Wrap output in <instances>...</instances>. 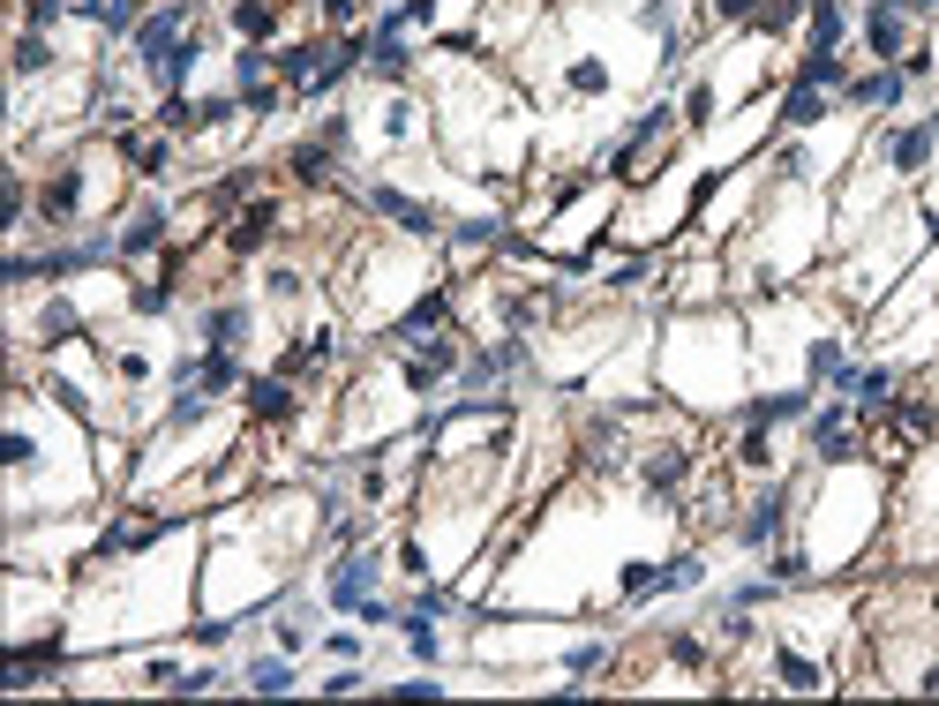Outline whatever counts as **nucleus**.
Returning <instances> with one entry per match:
<instances>
[{"mask_svg":"<svg viewBox=\"0 0 939 706\" xmlns=\"http://www.w3.org/2000/svg\"><path fill=\"white\" fill-rule=\"evenodd\" d=\"M181 31H188V0H166L159 15H143V23L129 31V39H135V61H143V68H159L173 45H181Z\"/></svg>","mask_w":939,"mask_h":706,"instance_id":"obj_1","label":"nucleus"},{"mask_svg":"<svg viewBox=\"0 0 939 706\" xmlns=\"http://www.w3.org/2000/svg\"><path fill=\"white\" fill-rule=\"evenodd\" d=\"M376 572H384V556H376V548H346L339 572H331V609H361V601H369V586H376Z\"/></svg>","mask_w":939,"mask_h":706,"instance_id":"obj_2","label":"nucleus"},{"mask_svg":"<svg viewBox=\"0 0 939 706\" xmlns=\"http://www.w3.org/2000/svg\"><path fill=\"white\" fill-rule=\"evenodd\" d=\"M451 376H459V346H451V338H428L422 354L406 361V383H414V391H436V383H451Z\"/></svg>","mask_w":939,"mask_h":706,"instance_id":"obj_3","label":"nucleus"},{"mask_svg":"<svg viewBox=\"0 0 939 706\" xmlns=\"http://www.w3.org/2000/svg\"><path fill=\"white\" fill-rule=\"evenodd\" d=\"M249 414L271 421V428L294 421V376H256V383H249Z\"/></svg>","mask_w":939,"mask_h":706,"instance_id":"obj_4","label":"nucleus"},{"mask_svg":"<svg viewBox=\"0 0 939 706\" xmlns=\"http://www.w3.org/2000/svg\"><path fill=\"white\" fill-rule=\"evenodd\" d=\"M39 210L53 218V226H61V218H76V210H84V166H61V173H53V181L39 188Z\"/></svg>","mask_w":939,"mask_h":706,"instance_id":"obj_5","label":"nucleus"},{"mask_svg":"<svg viewBox=\"0 0 939 706\" xmlns=\"http://www.w3.org/2000/svg\"><path fill=\"white\" fill-rule=\"evenodd\" d=\"M640 474H646V489H654V497H684V481H691V452H677V444H669V452L646 458Z\"/></svg>","mask_w":939,"mask_h":706,"instance_id":"obj_6","label":"nucleus"},{"mask_svg":"<svg viewBox=\"0 0 939 706\" xmlns=\"http://www.w3.org/2000/svg\"><path fill=\"white\" fill-rule=\"evenodd\" d=\"M271 226H279V204H249L233 226H226V249H233V256H256Z\"/></svg>","mask_w":939,"mask_h":706,"instance_id":"obj_7","label":"nucleus"},{"mask_svg":"<svg viewBox=\"0 0 939 706\" xmlns=\"http://www.w3.org/2000/svg\"><path fill=\"white\" fill-rule=\"evenodd\" d=\"M369 204L384 210V218H398L406 233H436V210H428V204H414V196H398V188H384V181L369 188Z\"/></svg>","mask_w":939,"mask_h":706,"instance_id":"obj_8","label":"nucleus"},{"mask_svg":"<svg viewBox=\"0 0 939 706\" xmlns=\"http://www.w3.org/2000/svg\"><path fill=\"white\" fill-rule=\"evenodd\" d=\"M864 39L880 61H902V0H880L872 15H864Z\"/></svg>","mask_w":939,"mask_h":706,"instance_id":"obj_9","label":"nucleus"},{"mask_svg":"<svg viewBox=\"0 0 939 706\" xmlns=\"http://www.w3.org/2000/svg\"><path fill=\"white\" fill-rule=\"evenodd\" d=\"M159 233H166V210L143 204L129 226H121V241H113V249H121V256H151V249H159Z\"/></svg>","mask_w":939,"mask_h":706,"instance_id":"obj_10","label":"nucleus"},{"mask_svg":"<svg viewBox=\"0 0 939 706\" xmlns=\"http://www.w3.org/2000/svg\"><path fill=\"white\" fill-rule=\"evenodd\" d=\"M151 534H159V519H113L98 556H135V548H151Z\"/></svg>","mask_w":939,"mask_h":706,"instance_id":"obj_11","label":"nucleus"},{"mask_svg":"<svg viewBox=\"0 0 939 706\" xmlns=\"http://www.w3.org/2000/svg\"><path fill=\"white\" fill-rule=\"evenodd\" d=\"M811 444H819V458H850L856 452L850 414H842V406H834V414H819V421H811Z\"/></svg>","mask_w":939,"mask_h":706,"instance_id":"obj_12","label":"nucleus"},{"mask_svg":"<svg viewBox=\"0 0 939 706\" xmlns=\"http://www.w3.org/2000/svg\"><path fill=\"white\" fill-rule=\"evenodd\" d=\"M932 135H939V121H917V128H902L895 143H887V159H895L902 173H909V166H925V159H932Z\"/></svg>","mask_w":939,"mask_h":706,"instance_id":"obj_13","label":"nucleus"},{"mask_svg":"<svg viewBox=\"0 0 939 706\" xmlns=\"http://www.w3.org/2000/svg\"><path fill=\"white\" fill-rule=\"evenodd\" d=\"M204 338H211V346H241V338H249V308H233V301L204 308Z\"/></svg>","mask_w":939,"mask_h":706,"instance_id":"obj_14","label":"nucleus"},{"mask_svg":"<svg viewBox=\"0 0 939 706\" xmlns=\"http://www.w3.org/2000/svg\"><path fill=\"white\" fill-rule=\"evenodd\" d=\"M842 23H850L842 0H811V53H834L842 45Z\"/></svg>","mask_w":939,"mask_h":706,"instance_id":"obj_15","label":"nucleus"},{"mask_svg":"<svg viewBox=\"0 0 939 706\" xmlns=\"http://www.w3.org/2000/svg\"><path fill=\"white\" fill-rule=\"evenodd\" d=\"M196 383H204V391H233V383H241V361H233V346H211V354L196 361Z\"/></svg>","mask_w":939,"mask_h":706,"instance_id":"obj_16","label":"nucleus"},{"mask_svg":"<svg viewBox=\"0 0 939 706\" xmlns=\"http://www.w3.org/2000/svg\"><path fill=\"white\" fill-rule=\"evenodd\" d=\"M233 31L241 39H271L279 31V0H233Z\"/></svg>","mask_w":939,"mask_h":706,"instance_id":"obj_17","label":"nucleus"},{"mask_svg":"<svg viewBox=\"0 0 939 706\" xmlns=\"http://www.w3.org/2000/svg\"><path fill=\"white\" fill-rule=\"evenodd\" d=\"M444 308H451L444 293H422V301H414V308L398 316V338H422V332H436V324H444Z\"/></svg>","mask_w":939,"mask_h":706,"instance_id":"obj_18","label":"nucleus"},{"mask_svg":"<svg viewBox=\"0 0 939 706\" xmlns=\"http://www.w3.org/2000/svg\"><path fill=\"white\" fill-rule=\"evenodd\" d=\"M797 84L805 90H834V84H850V76H842L834 53H805V61H797Z\"/></svg>","mask_w":939,"mask_h":706,"instance_id":"obj_19","label":"nucleus"},{"mask_svg":"<svg viewBox=\"0 0 939 706\" xmlns=\"http://www.w3.org/2000/svg\"><path fill=\"white\" fill-rule=\"evenodd\" d=\"M286 166H294V181H308V188H316V181H331V143H294V159H286Z\"/></svg>","mask_w":939,"mask_h":706,"instance_id":"obj_20","label":"nucleus"},{"mask_svg":"<svg viewBox=\"0 0 939 706\" xmlns=\"http://www.w3.org/2000/svg\"><path fill=\"white\" fill-rule=\"evenodd\" d=\"M159 128H166V135H188V128H204V106H188V90H166Z\"/></svg>","mask_w":939,"mask_h":706,"instance_id":"obj_21","label":"nucleus"},{"mask_svg":"<svg viewBox=\"0 0 939 706\" xmlns=\"http://www.w3.org/2000/svg\"><path fill=\"white\" fill-rule=\"evenodd\" d=\"M774 676H782V684H797V692H819V684H827V676H819V669H811L797 647H782V654H774Z\"/></svg>","mask_w":939,"mask_h":706,"instance_id":"obj_22","label":"nucleus"},{"mask_svg":"<svg viewBox=\"0 0 939 706\" xmlns=\"http://www.w3.org/2000/svg\"><path fill=\"white\" fill-rule=\"evenodd\" d=\"M774 519H782V497H760V511H752V519H744V526H736V534H744V548H767Z\"/></svg>","mask_w":939,"mask_h":706,"instance_id":"obj_23","label":"nucleus"},{"mask_svg":"<svg viewBox=\"0 0 939 706\" xmlns=\"http://www.w3.org/2000/svg\"><path fill=\"white\" fill-rule=\"evenodd\" d=\"M819 113H827V98H819V90H805V84H797L789 98H782V121H797V128H811Z\"/></svg>","mask_w":939,"mask_h":706,"instance_id":"obj_24","label":"nucleus"},{"mask_svg":"<svg viewBox=\"0 0 939 706\" xmlns=\"http://www.w3.org/2000/svg\"><path fill=\"white\" fill-rule=\"evenodd\" d=\"M902 90V68H880V76H864V84H850L856 106H880V98H895Z\"/></svg>","mask_w":939,"mask_h":706,"instance_id":"obj_25","label":"nucleus"},{"mask_svg":"<svg viewBox=\"0 0 939 706\" xmlns=\"http://www.w3.org/2000/svg\"><path fill=\"white\" fill-rule=\"evenodd\" d=\"M369 53H376V76H391V84H398V76H406V61H414V53H406L398 39H376Z\"/></svg>","mask_w":939,"mask_h":706,"instance_id":"obj_26","label":"nucleus"},{"mask_svg":"<svg viewBox=\"0 0 939 706\" xmlns=\"http://www.w3.org/2000/svg\"><path fill=\"white\" fill-rule=\"evenodd\" d=\"M249 692H294V669L286 662H256L249 669Z\"/></svg>","mask_w":939,"mask_h":706,"instance_id":"obj_27","label":"nucleus"},{"mask_svg":"<svg viewBox=\"0 0 939 706\" xmlns=\"http://www.w3.org/2000/svg\"><path fill=\"white\" fill-rule=\"evenodd\" d=\"M15 76H45V39L39 31H23V45H15Z\"/></svg>","mask_w":939,"mask_h":706,"instance_id":"obj_28","label":"nucleus"},{"mask_svg":"<svg viewBox=\"0 0 939 706\" xmlns=\"http://www.w3.org/2000/svg\"><path fill=\"white\" fill-rule=\"evenodd\" d=\"M61 15H76V0H31V8H23V23H31V31L61 23Z\"/></svg>","mask_w":939,"mask_h":706,"instance_id":"obj_29","label":"nucleus"},{"mask_svg":"<svg viewBox=\"0 0 939 706\" xmlns=\"http://www.w3.org/2000/svg\"><path fill=\"white\" fill-rule=\"evenodd\" d=\"M850 391H856V399H887V391H895V376H887V369H864Z\"/></svg>","mask_w":939,"mask_h":706,"instance_id":"obj_30","label":"nucleus"},{"mask_svg":"<svg viewBox=\"0 0 939 706\" xmlns=\"http://www.w3.org/2000/svg\"><path fill=\"white\" fill-rule=\"evenodd\" d=\"M459 241H467V249H481V241H496V218H467V226H459Z\"/></svg>","mask_w":939,"mask_h":706,"instance_id":"obj_31","label":"nucleus"},{"mask_svg":"<svg viewBox=\"0 0 939 706\" xmlns=\"http://www.w3.org/2000/svg\"><path fill=\"white\" fill-rule=\"evenodd\" d=\"M324 23H331V31H346V23H353V0H324Z\"/></svg>","mask_w":939,"mask_h":706,"instance_id":"obj_32","label":"nucleus"},{"mask_svg":"<svg viewBox=\"0 0 939 706\" xmlns=\"http://www.w3.org/2000/svg\"><path fill=\"white\" fill-rule=\"evenodd\" d=\"M902 8H939V0H902Z\"/></svg>","mask_w":939,"mask_h":706,"instance_id":"obj_33","label":"nucleus"}]
</instances>
